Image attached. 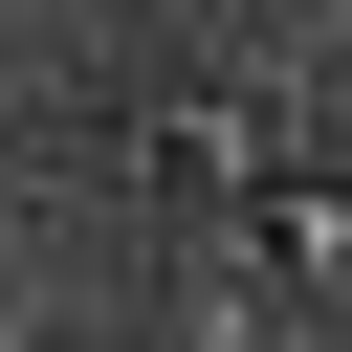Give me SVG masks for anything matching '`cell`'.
Wrapping results in <instances>:
<instances>
[{
    "mask_svg": "<svg viewBox=\"0 0 352 352\" xmlns=\"http://www.w3.org/2000/svg\"><path fill=\"white\" fill-rule=\"evenodd\" d=\"M132 176L176 198V264H220L264 330H330V308H352V198H330V176H308V154H286L242 88L154 110V132H132Z\"/></svg>",
    "mask_w": 352,
    "mask_h": 352,
    "instance_id": "cell-1",
    "label": "cell"
}]
</instances>
